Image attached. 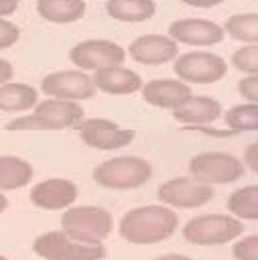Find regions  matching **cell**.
<instances>
[{
	"label": "cell",
	"instance_id": "obj_9",
	"mask_svg": "<svg viewBox=\"0 0 258 260\" xmlns=\"http://www.w3.org/2000/svg\"><path fill=\"white\" fill-rule=\"evenodd\" d=\"M156 195L167 205L191 209V207H199V205H205L207 201H211L213 189L207 183H201L197 179L179 177V179H171V181L163 183L158 187Z\"/></svg>",
	"mask_w": 258,
	"mask_h": 260
},
{
	"label": "cell",
	"instance_id": "obj_36",
	"mask_svg": "<svg viewBox=\"0 0 258 260\" xmlns=\"http://www.w3.org/2000/svg\"><path fill=\"white\" fill-rule=\"evenodd\" d=\"M0 2H6V4H18L20 0H0Z\"/></svg>",
	"mask_w": 258,
	"mask_h": 260
},
{
	"label": "cell",
	"instance_id": "obj_31",
	"mask_svg": "<svg viewBox=\"0 0 258 260\" xmlns=\"http://www.w3.org/2000/svg\"><path fill=\"white\" fill-rule=\"evenodd\" d=\"M12 77V65L6 59H0V85H4Z\"/></svg>",
	"mask_w": 258,
	"mask_h": 260
},
{
	"label": "cell",
	"instance_id": "obj_2",
	"mask_svg": "<svg viewBox=\"0 0 258 260\" xmlns=\"http://www.w3.org/2000/svg\"><path fill=\"white\" fill-rule=\"evenodd\" d=\"M61 228L67 236L83 244H100L112 232V215L95 205L71 207L61 217Z\"/></svg>",
	"mask_w": 258,
	"mask_h": 260
},
{
	"label": "cell",
	"instance_id": "obj_20",
	"mask_svg": "<svg viewBox=\"0 0 258 260\" xmlns=\"http://www.w3.org/2000/svg\"><path fill=\"white\" fill-rule=\"evenodd\" d=\"M106 12L122 22H142L156 12L154 0H108Z\"/></svg>",
	"mask_w": 258,
	"mask_h": 260
},
{
	"label": "cell",
	"instance_id": "obj_33",
	"mask_svg": "<svg viewBox=\"0 0 258 260\" xmlns=\"http://www.w3.org/2000/svg\"><path fill=\"white\" fill-rule=\"evenodd\" d=\"M16 10V4H6V2H0V16H8Z\"/></svg>",
	"mask_w": 258,
	"mask_h": 260
},
{
	"label": "cell",
	"instance_id": "obj_19",
	"mask_svg": "<svg viewBox=\"0 0 258 260\" xmlns=\"http://www.w3.org/2000/svg\"><path fill=\"white\" fill-rule=\"evenodd\" d=\"M37 10L49 22L67 24L83 16L85 2L83 0H37Z\"/></svg>",
	"mask_w": 258,
	"mask_h": 260
},
{
	"label": "cell",
	"instance_id": "obj_30",
	"mask_svg": "<svg viewBox=\"0 0 258 260\" xmlns=\"http://www.w3.org/2000/svg\"><path fill=\"white\" fill-rule=\"evenodd\" d=\"M244 160H246V165H248L254 173H258V142H252V144L246 148Z\"/></svg>",
	"mask_w": 258,
	"mask_h": 260
},
{
	"label": "cell",
	"instance_id": "obj_12",
	"mask_svg": "<svg viewBox=\"0 0 258 260\" xmlns=\"http://www.w3.org/2000/svg\"><path fill=\"white\" fill-rule=\"evenodd\" d=\"M223 32H225L223 26L203 18H181L169 26V37L173 41L195 47L217 45L223 41Z\"/></svg>",
	"mask_w": 258,
	"mask_h": 260
},
{
	"label": "cell",
	"instance_id": "obj_1",
	"mask_svg": "<svg viewBox=\"0 0 258 260\" xmlns=\"http://www.w3.org/2000/svg\"><path fill=\"white\" fill-rule=\"evenodd\" d=\"M177 215L163 205L130 209L120 221V236L132 244H156L171 238L177 230Z\"/></svg>",
	"mask_w": 258,
	"mask_h": 260
},
{
	"label": "cell",
	"instance_id": "obj_27",
	"mask_svg": "<svg viewBox=\"0 0 258 260\" xmlns=\"http://www.w3.org/2000/svg\"><path fill=\"white\" fill-rule=\"evenodd\" d=\"M232 254L236 260H258V236H248L236 242Z\"/></svg>",
	"mask_w": 258,
	"mask_h": 260
},
{
	"label": "cell",
	"instance_id": "obj_4",
	"mask_svg": "<svg viewBox=\"0 0 258 260\" xmlns=\"http://www.w3.org/2000/svg\"><path fill=\"white\" fill-rule=\"evenodd\" d=\"M242 232L244 225L238 217L207 213L189 219L183 228V238L197 246H219L236 240Z\"/></svg>",
	"mask_w": 258,
	"mask_h": 260
},
{
	"label": "cell",
	"instance_id": "obj_8",
	"mask_svg": "<svg viewBox=\"0 0 258 260\" xmlns=\"http://www.w3.org/2000/svg\"><path fill=\"white\" fill-rule=\"evenodd\" d=\"M69 59L79 69L100 71L106 67L122 65L126 59V53L120 45L112 41H83L69 51Z\"/></svg>",
	"mask_w": 258,
	"mask_h": 260
},
{
	"label": "cell",
	"instance_id": "obj_26",
	"mask_svg": "<svg viewBox=\"0 0 258 260\" xmlns=\"http://www.w3.org/2000/svg\"><path fill=\"white\" fill-rule=\"evenodd\" d=\"M232 65L248 75H258V45H246L232 55Z\"/></svg>",
	"mask_w": 258,
	"mask_h": 260
},
{
	"label": "cell",
	"instance_id": "obj_34",
	"mask_svg": "<svg viewBox=\"0 0 258 260\" xmlns=\"http://www.w3.org/2000/svg\"><path fill=\"white\" fill-rule=\"evenodd\" d=\"M156 260H191V258H187V256H183V254H167V256H160V258H156Z\"/></svg>",
	"mask_w": 258,
	"mask_h": 260
},
{
	"label": "cell",
	"instance_id": "obj_5",
	"mask_svg": "<svg viewBox=\"0 0 258 260\" xmlns=\"http://www.w3.org/2000/svg\"><path fill=\"white\" fill-rule=\"evenodd\" d=\"M35 254L47 260H102V244H83L67 236L65 232H47L33 244Z\"/></svg>",
	"mask_w": 258,
	"mask_h": 260
},
{
	"label": "cell",
	"instance_id": "obj_18",
	"mask_svg": "<svg viewBox=\"0 0 258 260\" xmlns=\"http://www.w3.org/2000/svg\"><path fill=\"white\" fill-rule=\"evenodd\" d=\"M173 116H175V120H179L183 124L201 126V124L215 122L221 116V106L213 98H207V95H191L187 102H183L179 108L173 110Z\"/></svg>",
	"mask_w": 258,
	"mask_h": 260
},
{
	"label": "cell",
	"instance_id": "obj_29",
	"mask_svg": "<svg viewBox=\"0 0 258 260\" xmlns=\"http://www.w3.org/2000/svg\"><path fill=\"white\" fill-rule=\"evenodd\" d=\"M238 91L248 102L258 104V75H248L238 83Z\"/></svg>",
	"mask_w": 258,
	"mask_h": 260
},
{
	"label": "cell",
	"instance_id": "obj_14",
	"mask_svg": "<svg viewBox=\"0 0 258 260\" xmlns=\"http://www.w3.org/2000/svg\"><path fill=\"white\" fill-rule=\"evenodd\" d=\"M130 57L142 65H163L177 57V41L163 35H144L132 41Z\"/></svg>",
	"mask_w": 258,
	"mask_h": 260
},
{
	"label": "cell",
	"instance_id": "obj_28",
	"mask_svg": "<svg viewBox=\"0 0 258 260\" xmlns=\"http://www.w3.org/2000/svg\"><path fill=\"white\" fill-rule=\"evenodd\" d=\"M18 37H20L18 26L12 24V22H8V20H2V18H0V51L12 47V45L18 41Z\"/></svg>",
	"mask_w": 258,
	"mask_h": 260
},
{
	"label": "cell",
	"instance_id": "obj_16",
	"mask_svg": "<svg viewBox=\"0 0 258 260\" xmlns=\"http://www.w3.org/2000/svg\"><path fill=\"white\" fill-rule=\"evenodd\" d=\"M77 197V187L67 179H47L30 189V201L43 209L69 207Z\"/></svg>",
	"mask_w": 258,
	"mask_h": 260
},
{
	"label": "cell",
	"instance_id": "obj_24",
	"mask_svg": "<svg viewBox=\"0 0 258 260\" xmlns=\"http://www.w3.org/2000/svg\"><path fill=\"white\" fill-rule=\"evenodd\" d=\"M225 32L242 43H256L258 45V12H244L234 14L223 24Z\"/></svg>",
	"mask_w": 258,
	"mask_h": 260
},
{
	"label": "cell",
	"instance_id": "obj_32",
	"mask_svg": "<svg viewBox=\"0 0 258 260\" xmlns=\"http://www.w3.org/2000/svg\"><path fill=\"white\" fill-rule=\"evenodd\" d=\"M181 2H185L189 6H195V8H211V6L221 4L223 0H181Z\"/></svg>",
	"mask_w": 258,
	"mask_h": 260
},
{
	"label": "cell",
	"instance_id": "obj_10",
	"mask_svg": "<svg viewBox=\"0 0 258 260\" xmlns=\"http://www.w3.org/2000/svg\"><path fill=\"white\" fill-rule=\"evenodd\" d=\"M41 89L57 100H89L95 93V83L93 77L85 75L83 71H55L49 73L41 81Z\"/></svg>",
	"mask_w": 258,
	"mask_h": 260
},
{
	"label": "cell",
	"instance_id": "obj_6",
	"mask_svg": "<svg viewBox=\"0 0 258 260\" xmlns=\"http://www.w3.org/2000/svg\"><path fill=\"white\" fill-rule=\"evenodd\" d=\"M189 173L201 183L225 185L244 175V165L228 152H201L189 160Z\"/></svg>",
	"mask_w": 258,
	"mask_h": 260
},
{
	"label": "cell",
	"instance_id": "obj_35",
	"mask_svg": "<svg viewBox=\"0 0 258 260\" xmlns=\"http://www.w3.org/2000/svg\"><path fill=\"white\" fill-rule=\"evenodd\" d=\"M6 209V197L4 195H0V213Z\"/></svg>",
	"mask_w": 258,
	"mask_h": 260
},
{
	"label": "cell",
	"instance_id": "obj_15",
	"mask_svg": "<svg viewBox=\"0 0 258 260\" xmlns=\"http://www.w3.org/2000/svg\"><path fill=\"white\" fill-rule=\"evenodd\" d=\"M142 98L156 108H179L191 98V87L179 79H152L142 85Z\"/></svg>",
	"mask_w": 258,
	"mask_h": 260
},
{
	"label": "cell",
	"instance_id": "obj_23",
	"mask_svg": "<svg viewBox=\"0 0 258 260\" xmlns=\"http://www.w3.org/2000/svg\"><path fill=\"white\" fill-rule=\"evenodd\" d=\"M228 209L240 219H256L258 221V185H248L236 189L228 197Z\"/></svg>",
	"mask_w": 258,
	"mask_h": 260
},
{
	"label": "cell",
	"instance_id": "obj_37",
	"mask_svg": "<svg viewBox=\"0 0 258 260\" xmlns=\"http://www.w3.org/2000/svg\"><path fill=\"white\" fill-rule=\"evenodd\" d=\"M0 260H6V258H4V256H0Z\"/></svg>",
	"mask_w": 258,
	"mask_h": 260
},
{
	"label": "cell",
	"instance_id": "obj_21",
	"mask_svg": "<svg viewBox=\"0 0 258 260\" xmlns=\"http://www.w3.org/2000/svg\"><path fill=\"white\" fill-rule=\"evenodd\" d=\"M37 104V89L26 83H4L0 85V110L22 112Z\"/></svg>",
	"mask_w": 258,
	"mask_h": 260
},
{
	"label": "cell",
	"instance_id": "obj_11",
	"mask_svg": "<svg viewBox=\"0 0 258 260\" xmlns=\"http://www.w3.org/2000/svg\"><path fill=\"white\" fill-rule=\"evenodd\" d=\"M79 136L91 148L116 150L134 140V130H124L106 118H89L79 124Z\"/></svg>",
	"mask_w": 258,
	"mask_h": 260
},
{
	"label": "cell",
	"instance_id": "obj_25",
	"mask_svg": "<svg viewBox=\"0 0 258 260\" xmlns=\"http://www.w3.org/2000/svg\"><path fill=\"white\" fill-rule=\"evenodd\" d=\"M225 124L234 132H246V130H258V104H240L225 112L223 116Z\"/></svg>",
	"mask_w": 258,
	"mask_h": 260
},
{
	"label": "cell",
	"instance_id": "obj_22",
	"mask_svg": "<svg viewBox=\"0 0 258 260\" xmlns=\"http://www.w3.org/2000/svg\"><path fill=\"white\" fill-rule=\"evenodd\" d=\"M33 177V167L16 156H0V189H20Z\"/></svg>",
	"mask_w": 258,
	"mask_h": 260
},
{
	"label": "cell",
	"instance_id": "obj_17",
	"mask_svg": "<svg viewBox=\"0 0 258 260\" xmlns=\"http://www.w3.org/2000/svg\"><path fill=\"white\" fill-rule=\"evenodd\" d=\"M93 83L98 89H102L106 93H114V95H126V93L138 91L142 87L140 75L134 73L132 69H124L122 65L95 71Z\"/></svg>",
	"mask_w": 258,
	"mask_h": 260
},
{
	"label": "cell",
	"instance_id": "obj_7",
	"mask_svg": "<svg viewBox=\"0 0 258 260\" xmlns=\"http://www.w3.org/2000/svg\"><path fill=\"white\" fill-rule=\"evenodd\" d=\"M228 71L225 61L215 53L193 51L175 61V73L185 83H215Z\"/></svg>",
	"mask_w": 258,
	"mask_h": 260
},
{
	"label": "cell",
	"instance_id": "obj_13",
	"mask_svg": "<svg viewBox=\"0 0 258 260\" xmlns=\"http://www.w3.org/2000/svg\"><path fill=\"white\" fill-rule=\"evenodd\" d=\"M33 116L41 122L43 130H63L71 126H79L83 122V110L69 100H45L41 102Z\"/></svg>",
	"mask_w": 258,
	"mask_h": 260
},
{
	"label": "cell",
	"instance_id": "obj_3",
	"mask_svg": "<svg viewBox=\"0 0 258 260\" xmlns=\"http://www.w3.org/2000/svg\"><path fill=\"white\" fill-rule=\"evenodd\" d=\"M152 175V167L138 156H116L104 160L93 171V181L108 189H134L144 185Z\"/></svg>",
	"mask_w": 258,
	"mask_h": 260
}]
</instances>
